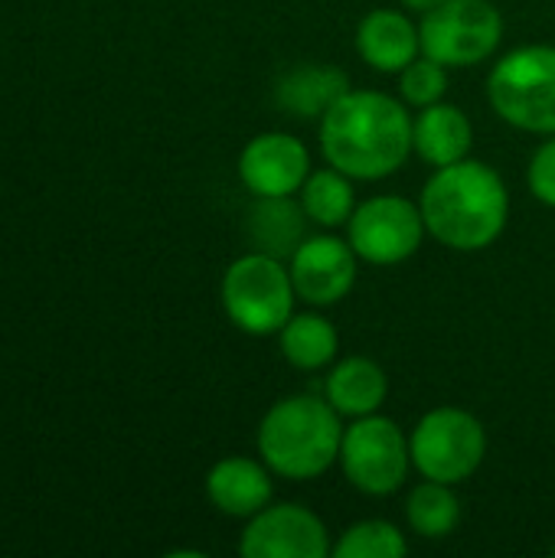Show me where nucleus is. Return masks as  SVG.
Listing matches in <instances>:
<instances>
[{"instance_id":"nucleus-1","label":"nucleus","mask_w":555,"mask_h":558,"mask_svg":"<svg viewBox=\"0 0 555 558\" xmlns=\"http://www.w3.org/2000/svg\"><path fill=\"white\" fill-rule=\"evenodd\" d=\"M321 154L353 180H386L412 157V114L402 98L350 88L317 121Z\"/></svg>"},{"instance_id":"nucleus-13","label":"nucleus","mask_w":555,"mask_h":558,"mask_svg":"<svg viewBox=\"0 0 555 558\" xmlns=\"http://www.w3.org/2000/svg\"><path fill=\"white\" fill-rule=\"evenodd\" d=\"M209 504L232 520H252L275 497V474L262 458L229 454L216 461L206 474Z\"/></svg>"},{"instance_id":"nucleus-12","label":"nucleus","mask_w":555,"mask_h":558,"mask_svg":"<svg viewBox=\"0 0 555 558\" xmlns=\"http://www.w3.org/2000/svg\"><path fill=\"white\" fill-rule=\"evenodd\" d=\"M311 170L307 144L288 131H262L239 154V180L252 196H298Z\"/></svg>"},{"instance_id":"nucleus-16","label":"nucleus","mask_w":555,"mask_h":558,"mask_svg":"<svg viewBox=\"0 0 555 558\" xmlns=\"http://www.w3.org/2000/svg\"><path fill=\"white\" fill-rule=\"evenodd\" d=\"M347 92L350 78L340 65L301 62L275 82V105L301 121H321Z\"/></svg>"},{"instance_id":"nucleus-19","label":"nucleus","mask_w":555,"mask_h":558,"mask_svg":"<svg viewBox=\"0 0 555 558\" xmlns=\"http://www.w3.org/2000/svg\"><path fill=\"white\" fill-rule=\"evenodd\" d=\"M278 350L288 366H294L301 373H317V369H327L337 363L340 333L324 314H317V311L298 314L294 311L291 320L278 330Z\"/></svg>"},{"instance_id":"nucleus-4","label":"nucleus","mask_w":555,"mask_h":558,"mask_svg":"<svg viewBox=\"0 0 555 558\" xmlns=\"http://www.w3.org/2000/svg\"><path fill=\"white\" fill-rule=\"evenodd\" d=\"M487 101L517 131L555 134V46L530 43L504 52L487 72Z\"/></svg>"},{"instance_id":"nucleus-14","label":"nucleus","mask_w":555,"mask_h":558,"mask_svg":"<svg viewBox=\"0 0 555 558\" xmlns=\"http://www.w3.org/2000/svg\"><path fill=\"white\" fill-rule=\"evenodd\" d=\"M353 43H357L360 59L383 75H399L415 56H422L419 23H412L402 10H393V7L370 10L357 23Z\"/></svg>"},{"instance_id":"nucleus-15","label":"nucleus","mask_w":555,"mask_h":558,"mask_svg":"<svg viewBox=\"0 0 555 558\" xmlns=\"http://www.w3.org/2000/svg\"><path fill=\"white\" fill-rule=\"evenodd\" d=\"M474 124L455 101H435L412 114V154L429 167H448L471 157Z\"/></svg>"},{"instance_id":"nucleus-2","label":"nucleus","mask_w":555,"mask_h":558,"mask_svg":"<svg viewBox=\"0 0 555 558\" xmlns=\"http://www.w3.org/2000/svg\"><path fill=\"white\" fill-rule=\"evenodd\" d=\"M419 206L429 235L455 252L491 248L510 219V193L504 177L474 157L435 167L422 186Z\"/></svg>"},{"instance_id":"nucleus-21","label":"nucleus","mask_w":555,"mask_h":558,"mask_svg":"<svg viewBox=\"0 0 555 558\" xmlns=\"http://www.w3.org/2000/svg\"><path fill=\"white\" fill-rule=\"evenodd\" d=\"M406 520L409 530L422 539H448L461 526V500L455 494V484L422 477V484L412 487L406 500Z\"/></svg>"},{"instance_id":"nucleus-10","label":"nucleus","mask_w":555,"mask_h":558,"mask_svg":"<svg viewBox=\"0 0 555 558\" xmlns=\"http://www.w3.org/2000/svg\"><path fill=\"white\" fill-rule=\"evenodd\" d=\"M334 539L327 523L304 504H268L239 536L242 558H330Z\"/></svg>"},{"instance_id":"nucleus-20","label":"nucleus","mask_w":555,"mask_h":558,"mask_svg":"<svg viewBox=\"0 0 555 558\" xmlns=\"http://www.w3.org/2000/svg\"><path fill=\"white\" fill-rule=\"evenodd\" d=\"M353 177H347L337 167H317L307 173L304 186L298 190V199L307 213V219L317 229H347L353 209H357V190H353Z\"/></svg>"},{"instance_id":"nucleus-17","label":"nucleus","mask_w":555,"mask_h":558,"mask_svg":"<svg viewBox=\"0 0 555 558\" xmlns=\"http://www.w3.org/2000/svg\"><path fill=\"white\" fill-rule=\"evenodd\" d=\"M324 399L350 422L373 415L389 399V376L370 356H343L324 379Z\"/></svg>"},{"instance_id":"nucleus-5","label":"nucleus","mask_w":555,"mask_h":558,"mask_svg":"<svg viewBox=\"0 0 555 558\" xmlns=\"http://www.w3.org/2000/svg\"><path fill=\"white\" fill-rule=\"evenodd\" d=\"M294 304L298 291L285 258L252 248L222 275V311L229 324L249 337H278L291 320Z\"/></svg>"},{"instance_id":"nucleus-25","label":"nucleus","mask_w":555,"mask_h":558,"mask_svg":"<svg viewBox=\"0 0 555 558\" xmlns=\"http://www.w3.org/2000/svg\"><path fill=\"white\" fill-rule=\"evenodd\" d=\"M409 10H419V13H425V10H432V7H438V3H445V0H402Z\"/></svg>"},{"instance_id":"nucleus-8","label":"nucleus","mask_w":555,"mask_h":558,"mask_svg":"<svg viewBox=\"0 0 555 558\" xmlns=\"http://www.w3.org/2000/svg\"><path fill=\"white\" fill-rule=\"evenodd\" d=\"M422 52L448 69H471L494 59L504 39V16L491 0H445L422 13Z\"/></svg>"},{"instance_id":"nucleus-9","label":"nucleus","mask_w":555,"mask_h":558,"mask_svg":"<svg viewBox=\"0 0 555 558\" xmlns=\"http://www.w3.org/2000/svg\"><path fill=\"white\" fill-rule=\"evenodd\" d=\"M425 235L429 229L422 219V206L396 193H379L357 203L347 222V242L353 245L360 262L379 268L409 262L422 248Z\"/></svg>"},{"instance_id":"nucleus-24","label":"nucleus","mask_w":555,"mask_h":558,"mask_svg":"<svg viewBox=\"0 0 555 558\" xmlns=\"http://www.w3.org/2000/svg\"><path fill=\"white\" fill-rule=\"evenodd\" d=\"M527 186L533 199L555 209V134H546V141L533 150L527 167Z\"/></svg>"},{"instance_id":"nucleus-18","label":"nucleus","mask_w":555,"mask_h":558,"mask_svg":"<svg viewBox=\"0 0 555 558\" xmlns=\"http://www.w3.org/2000/svg\"><path fill=\"white\" fill-rule=\"evenodd\" d=\"M307 213L294 196H255L249 213V235L258 252L275 258H291L294 248L307 239Z\"/></svg>"},{"instance_id":"nucleus-11","label":"nucleus","mask_w":555,"mask_h":558,"mask_svg":"<svg viewBox=\"0 0 555 558\" xmlns=\"http://www.w3.org/2000/svg\"><path fill=\"white\" fill-rule=\"evenodd\" d=\"M288 268H291L298 301L321 311L350 298L357 275H360V255L353 252L347 239L324 229L317 235H307L294 248V255L288 258Z\"/></svg>"},{"instance_id":"nucleus-7","label":"nucleus","mask_w":555,"mask_h":558,"mask_svg":"<svg viewBox=\"0 0 555 558\" xmlns=\"http://www.w3.org/2000/svg\"><path fill=\"white\" fill-rule=\"evenodd\" d=\"M337 464L350 481V487H357L360 494L389 497L406 484L412 471L409 435L379 412L353 418L343 428Z\"/></svg>"},{"instance_id":"nucleus-6","label":"nucleus","mask_w":555,"mask_h":558,"mask_svg":"<svg viewBox=\"0 0 555 558\" xmlns=\"http://www.w3.org/2000/svg\"><path fill=\"white\" fill-rule=\"evenodd\" d=\"M409 451L412 471L429 481L458 487L481 471L487 458V432L481 418L468 409L438 405L415 422L409 435Z\"/></svg>"},{"instance_id":"nucleus-23","label":"nucleus","mask_w":555,"mask_h":558,"mask_svg":"<svg viewBox=\"0 0 555 558\" xmlns=\"http://www.w3.org/2000/svg\"><path fill=\"white\" fill-rule=\"evenodd\" d=\"M448 65H442L432 56H415L402 72H399V95L412 108H429L435 101H445L448 92Z\"/></svg>"},{"instance_id":"nucleus-26","label":"nucleus","mask_w":555,"mask_h":558,"mask_svg":"<svg viewBox=\"0 0 555 558\" xmlns=\"http://www.w3.org/2000/svg\"><path fill=\"white\" fill-rule=\"evenodd\" d=\"M553 556H555V549H553Z\"/></svg>"},{"instance_id":"nucleus-22","label":"nucleus","mask_w":555,"mask_h":558,"mask_svg":"<svg viewBox=\"0 0 555 558\" xmlns=\"http://www.w3.org/2000/svg\"><path fill=\"white\" fill-rule=\"evenodd\" d=\"M409 539L389 520H360L334 539L330 558H406Z\"/></svg>"},{"instance_id":"nucleus-3","label":"nucleus","mask_w":555,"mask_h":558,"mask_svg":"<svg viewBox=\"0 0 555 558\" xmlns=\"http://www.w3.org/2000/svg\"><path fill=\"white\" fill-rule=\"evenodd\" d=\"M343 428V415L324 396H285L258 422L255 451L275 477L317 481L337 464Z\"/></svg>"}]
</instances>
